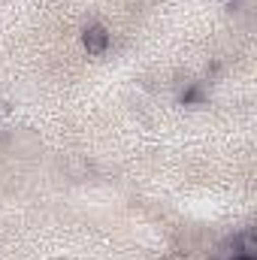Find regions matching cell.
<instances>
[{
	"mask_svg": "<svg viewBox=\"0 0 257 260\" xmlns=\"http://www.w3.org/2000/svg\"><path fill=\"white\" fill-rule=\"evenodd\" d=\"M82 43H85V49H88L91 55H103V52L109 49V34H106V27L94 24V27H88V30H85Z\"/></svg>",
	"mask_w": 257,
	"mask_h": 260,
	"instance_id": "6da1fadb",
	"label": "cell"
},
{
	"mask_svg": "<svg viewBox=\"0 0 257 260\" xmlns=\"http://www.w3.org/2000/svg\"><path fill=\"white\" fill-rule=\"evenodd\" d=\"M230 260H251V257H239V254H236V257H230Z\"/></svg>",
	"mask_w": 257,
	"mask_h": 260,
	"instance_id": "7a4b0ae2",
	"label": "cell"
}]
</instances>
